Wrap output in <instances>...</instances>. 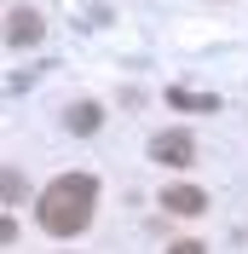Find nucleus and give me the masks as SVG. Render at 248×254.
I'll list each match as a JSON object with an SVG mask.
<instances>
[{
    "label": "nucleus",
    "mask_w": 248,
    "mask_h": 254,
    "mask_svg": "<svg viewBox=\"0 0 248 254\" xmlns=\"http://www.w3.org/2000/svg\"><path fill=\"white\" fill-rule=\"evenodd\" d=\"M23 196H29V179L17 168H0V202H23Z\"/></svg>",
    "instance_id": "obj_6"
},
{
    "label": "nucleus",
    "mask_w": 248,
    "mask_h": 254,
    "mask_svg": "<svg viewBox=\"0 0 248 254\" xmlns=\"http://www.w3.org/2000/svg\"><path fill=\"white\" fill-rule=\"evenodd\" d=\"M173 110H214V98H208V93H179V87H173Z\"/></svg>",
    "instance_id": "obj_7"
},
{
    "label": "nucleus",
    "mask_w": 248,
    "mask_h": 254,
    "mask_svg": "<svg viewBox=\"0 0 248 254\" xmlns=\"http://www.w3.org/2000/svg\"><path fill=\"white\" fill-rule=\"evenodd\" d=\"M162 208H168V214H185V220H190V214H202V208H208V196H202L196 185H168V190H162Z\"/></svg>",
    "instance_id": "obj_4"
},
{
    "label": "nucleus",
    "mask_w": 248,
    "mask_h": 254,
    "mask_svg": "<svg viewBox=\"0 0 248 254\" xmlns=\"http://www.w3.org/2000/svg\"><path fill=\"white\" fill-rule=\"evenodd\" d=\"M168 254H208V249H202V243H173Z\"/></svg>",
    "instance_id": "obj_8"
},
{
    "label": "nucleus",
    "mask_w": 248,
    "mask_h": 254,
    "mask_svg": "<svg viewBox=\"0 0 248 254\" xmlns=\"http://www.w3.org/2000/svg\"><path fill=\"white\" fill-rule=\"evenodd\" d=\"M41 29H47V23H41V12H29V6H17V12L6 17V41H12V47H35Z\"/></svg>",
    "instance_id": "obj_3"
},
{
    "label": "nucleus",
    "mask_w": 248,
    "mask_h": 254,
    "mask_svg": "<svg viewBox=\"0 0 248 254\" xmlns=\"http://www.w3.org/2000/svg\"><path fill=\"white\" fill-rule=\"evenodd\" d=\"M12 237H17V225L6 220V214H0V243H12Z\"/></svg>",
    "instance_id": "obj_9"
},
{
    "label": "nucleus",
    "mask_w": 248,
    "mask_h": 254,
    "mask_svg": "<svg viewBox=\"0 0 248 254\" xmlns=\"http://www.w3.org/2000/svg\"><path fill=\"white\" fill-rule=\"evenodd\" d=\"M190 156H196V139H190V133H179V127L150 139V162H162V168H185Z\"/></svg>",
    "instance_id": "obj_2"
},
{
    "label": "nucleus",
    "mask_w": 248,
    "mask_h": 254,
    "mask_svg": "<svg viewBox=\"0 0 248 254\" xmlns=\"http://www.w3.org/2000/svg\"><path fill=\"white\" fill-rule=\"evenodd\" d=\"M93 202H98V179L93 174H58L47 190H41V231H52V237H75V231H87V220H93Z\"/></svg>",
    "instance_id": "obj_1"
},
{
    "label": "nucleus",
    "mask_w": 248,
    "mask_h": 254,
    "mask_svg": "<svg viewBox=\"0 0 248 254\" xmlns=\"http://www.w3.org/2000/svg\"><path fill=\"white\" fill-rule=\"evenodd\" d=\"M63 127H69V133H98V127H104V110H98L93 98H81V104L63 110Z\"/></svg>",
    "instance_id": "obj_5"
}]
</instances>
